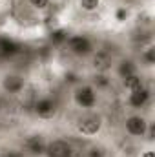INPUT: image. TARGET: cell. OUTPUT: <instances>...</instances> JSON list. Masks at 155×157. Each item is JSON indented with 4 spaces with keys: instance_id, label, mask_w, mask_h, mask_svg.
<instances>
[{
    "instance_id": "ba28073f",
    "label": "cell",
    "mask_w": 155,
    "mask_h": 157,
    "mask_svg": "<svg viewBox=\"0 0 155 157\" xmlns=\"http://www.w3.org/2000/svg\"><path fill=\"white\" fill-rule=\"evenodd\" d=\"M77 148L73 146V143L70 139L64 137H55L47 141L44 157H77Z\"/></svg>"
},
{
    "instance_id": "9a60e30c",
    "label": "cell",
    "mask_w": 155,
    "mask_h": 157,
    "mask_svg": "<svg viewBox=\"0 0 155 157\" xmlns=\"http://www.w3.org/2000/svg\"><path fill=\"white\" fill-rule=\"evenodd\" d=\"M15 53H18V46L9 37H0V59H9Z\"/></svg>"
},
{
    "instance_id": "d6986e66",
    "label": "cell",
    "mask_w": 155,
    "mask_h": 157,
    "mask_svg": "<svg viewBox=\"0 0 155 157\" xmlns=\"http://www.w3.org/2000/svg\"><path fill=\"white\" fill-rule=\"evenodd\" d=\"M68 31L66 29H53L51 31V42L55 44V46H64V42H66V39H68Z\"/></svg>"
},
{
    "instance_id": "44dd1931",
    "label": "cell",
    "mask_w": 155,
    "mask_h": 157,
    "mask_svg": "<svg viewBox=\"0 0 155 157\" xmlns=\"http://www.w3.org/2000/svg\"><path fill=\"white\" fill-rule=\"evenodd\" d=\"M84 157H106V150L100 144H91V146H88Z\"/></svg>"
},
{
    "instance_id": "3957f363",
    "label": "cell",
    "mask_w": 155,
    "mask_h": 157,
    "mask_svg": "<svg viewBox=\"0 0 155 157\" xmlns=\"http://www.w3.org/2000/svg\"><path fill=\"white\" fill-rule=\"evenodd\" d=\"M31 112L39 121H44V122L55 121L60 113V101L55 95H39L31 102Z\"/></svg>"
},
{
    "instance_id": "7402d4cb",
    "label": "cell",
    "mask_w": 155,
    "mask_h": 157,
    "mask_svg": "<svg viewBox=\"0 0 155 157\" xmlns=\"http://www.w3.org/2000/svg\"><path fill=\"white\" fill-rule=\"evenodd\" d=\"M139 157H155L153 148H146V150H142V152H141V155H139Z\"/></svg>"
},
{
    "instance_id": "e0dca14e",
    "label": "cell",
    "mask_w": 155,
    "mask_h": 157,
    "mask_svg": "<svg viewBox=\"0 0 155 157\" xmlns=\"http://www.w3.org/2000/svg\"><path fill=\"white\" fill-rule=\"evenodd\" d=\"M137 62H141L142 66H146V68H152L155 64V48L153 44L150 42L148 46H142L141 48V60H137ZM139 64V66H141Z\"/></svg>"
},
{
    "instance_id": "8fae6325",
    "label": "cell",
    "mask_w": 155,
    "mask_h": 157,
    "mask_svg": "<svg viewBox=\"0 0 155 157\" xmlns=\"http://www.w3.org/2000/svg\"><path fill=\"white\" fill-rule=\"evenodd\" d=\"M112 71H113L115 77L120 80V78H126V77H130V75L139 73V71H141V66H139V62H137L135 59H131V57H122V59H117L115 60V66H113Z\"/></svg>"
},
{
    "instance_id": "277c9868",
    "label": "cell",
    "mask_w": 155,
    "mask_h": 157,
    "mask_svg": "<svg viewBox=\"0 0 155 157\" xmlns=\"http://www.w3.org/2000/svg\"><path fill=\"white\" fill-rule=\"evenodd\" d=\"M62 48L73 59L84 60V59H88L95 51V40L91 37H88V35H84V33H70Z\"/></svg>"
},
{
    "instance_id": "6da1fadb",
    "label": "cell",
    "mask_w": 155,
    "mask_h": 157,
    "mask_svg": "<svg viewBox=\"0 0 155 157\" xmlns=\"http://www.w3.org/2000/svg\"><path fill=\"white\" fill-rule=\"evenodd\" d=\"M104 115L97 110H91V112H82L75 122H73V130L78 137H84V139H95L102 133L104 130Z\"/></svg>"
},
{
    "instance_id": "9c48e42d",
    "label": "cell",
    "mask_w": 155,
    "mask_h": 157,
    "mask_svg": "<svg viewBox=\"0 0 155 157\" xmlns=\"http://www.w3.org/2000/svg\"><path fill=\"white\" fill-rule=\"evenodd\" d=\"M47 141H49V139H46L44 133L35 132V133H29V135L24 137L20 148L24 150V154H26L28 157H44L46 146H47Z\"/></svg>"
},
{
    "instance_id": "4fadbf2b",
    "label": "cell",
    "mask_w": 155,
    "mask_h": 157,
    "mask_svg": "<svg viewBox=\"0 0 155 157\" xmlns=\"http://www.w3.org/2000/svg\"><path fill=\"white\" fill-rule=\"evenodd\" d=\"M89 84H91L99 93H102V91H106V90L112 88L113 78H112L110 73H93L91 78H89Z\"/></svg>"
},
{
    "instance_id": "52a82bcc",
    "label": "cell",
    "mask_w": 155,
    "mask_h": 157,
    "mask_svg": "<svg viewBox=\"0 0 155 157\" xmlns=\"http://www.w3.org/2000/svg\"><path fill=\"white\" fill-rule=\"evenodd\" d=\"M115 57L110 49H102V48H95V51L88 57L89 68L93 73H112L113 66H115Z\"/></svg>"
},
{
    "instance_id": "5bb4252c",
    "label": "cell",
    "mask_w": 155,
    "mask_h": 157,
    "mask_svg": "<svg viewBox=\"0 0 155 157\" xmlns=\"http://www.w3.org/2000/svg\"><path fill=\"white\" fill-rule=\"evenodd\" d=\"M104 0H77L78 11H82L84 15H95L102 9Z\"/></svg>"
},
{
    "instance_id": "603a6c76",
    "label": "cell",
    "mask_w": 155,
    "mask_h": 157,
    "mask_svg": "<svg viewBox=\"0 0 155 157\" xmlns=\"http://www.w3.org/2000/svg\"><path fill=\"white\" fill-rule=\"evenodd\" d=\"M77 157H80V155H77Z\"/></svg>"
},
{
    "instance_id": "8992f818",
    "label": "cell",
    "mask_w": 155,
    "mask_h": 157,
    "mask_svg": "<svg viewBox=\"0 0 155 157\" xmlns=\"http://www.w3.org/2000/svg\"><path fill=\"white\" fill-rule=\"evenodd\" d=\"M28 90V78L20 71H4L0 75V91L7 97H18Z\"/></svg>"
},
{
    "instance_id": "ac0fdd59",
    "label": "cell",
    "mask_w": 155,
    "mask_h": 157,
    "mask_svg": "<svg viewBox=\"0 0 155 157\" xmlns=\"http://www.w3.org/2000/svg\"><path fill=\"white\" fill-rule=\"evenodd\" d=\"M26 2H28V6H29L33 11H39V13L47 11V9L51 7V0H26Z\"/></svg>"
},
{
    "instance_id": "30bf717a",
    "label": "cell",
    "mask_w": 155,
    "mask_h": 157,
    "mask_svg": "<svg viewBox=\"0 0 155 157\" xmlns=\"http://www.w3.org/2000/svg\"><path fill=\"white\" fill-rule=\"evenodd\" d=\"M150 102H152V88L148 84L135 91H130L126 97V104L133 112H142L146 106H150Z\"/></svg>"
},
{
    "instance_id": "5b68a950",
    "label": "cell",
    "mask_w": 155,
    "mask_h": 157,
    "mask_svg": "<svg viewBox=\"0 0 155 157\" xmlns=\"http://www.w3.org/2000/svg\"><path fill=\"white\" fill-rule=\"evenodd\" d=\"M150 126V119L142 112H131L122 119V130L130 139H144Z\"/></svg>"
},
{
    "instance_id": "7a4b0ae2",
    "label": "cell",
    "mask_w": 155,
    "mask_h": 157,
    "mask_svg": "<svg viewBox=\"0 0 155 157\" xmlns=\"http://www.w3.org/2000/svg\"><path fill=\"white\" fill-rule=\"evenodd\" d=\"M71 102L80 112H91V110H97L100 102V93L89 82H78L71 90Z\"/></svg>"
},
{
    "instance_id": "ffe728a7",
    "label": "cell",
    "mask_w": 155,
    "mask_h": 157,
    "mask_svg": "<svg viewBox=\"0 0 155 157\" xmlns=\"http://www.w3.org/2000/svg\"><path fill=\"white\" fill-rule=\"evenodd\" d=\"M0 157H28V155L18 146H6V148L0 150Z\"/></svg>"
},
{
    "instance_id": "7c38bea8",
    "label": "cell",
    "mask_w": 155,
    "mask_h": 157,
    "mask_svg": "<svg viewBox=\"0 0 155 157\" xmlns=\"http://www.w3.org/2000/svg\"><path fill=\"white\" fill-rule=\"evenodd\" d=\"M142 86H146V80H144V75H142L141 71L135 73V75H130V77H126V78H120V88H122L126 93L135 91V90H139V88H142Z\"/></svg>"
},
{
    "instance_id": "2e32d148",
    "label": "cell",
    "mask_w": 155,
    "mask_h": 157,
    "mask_svg": "<svg viewBox=\"0 0 155 157\" xmlns=\"http://www.w3.org/2000/svg\"><path fill=\"white\" fill-rule=\"evenodd\" d=\"M112 18H113L115 24L122 26V24H126L128 20H131V9H130L128 6H117L115 9L112 11Z\"/></svg>"
}]
</instances>
